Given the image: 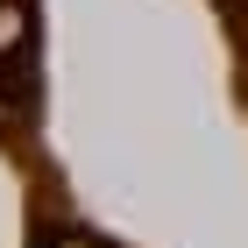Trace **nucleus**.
<instances>
[{"instance_id": "f257e3e1", "label": "nucleus", "mask_w": 248, "mask_h": 248, "mask_svg": "<svg viewBox=\"0 0 248 248\" xmlns=\"http://www.w3.org/2000/svg\"><path fill=\"white\" fill-rule=\"evenodd\" d=\"M7 43H21V7H0V50Z\"/></svg>"}]
</instances>
